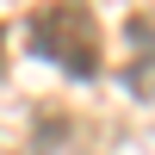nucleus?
<instances>
[{
    "instance_id": "1",
    "label": "nucleus",
    "mask_w": 155,
    "mask_h": 155,
    "mask_svg": "<svg viewBox=\"0 0 155 155\" xmlns=\"http://www.w3.org/2000/svg\"><path fill=\"white\" fill-rule=\"evenodd\" d=\"M31 50L56 68H68L74 81H93L99 74V25L87 0H50V6L31 12Z\"/></svg>"
},
{
    "instance_id": "2",
    "label": "nucleus",
    "mask_w": 155,
    "mask_h": 155,
    "mask_svg": "<svg viewBox=\"0 0 155 155\" xmlns=\"http://www.w3.org/2000/svg\"><path fill=\"white\" fill-rule=\"evenodd\" d=\"M124 44H130V62H124V81H130L137 99H155V19L137 12L124 25Z\"/></svg>"
},
{
    "instance_id": "3",
    "label": "nucleus",
    "mask_w": 155,
    "mask_h": 155,
    "mask_svg": "<svg viewBox=\"0 0 155 155\" xmlns=\"http://www.w3.org/2000/svg\"><path fill=\"white\" fill-rule=\"evenodd\" d=\"M0 56H6V50H0Z\"/></svg>"
}]
</instances>
